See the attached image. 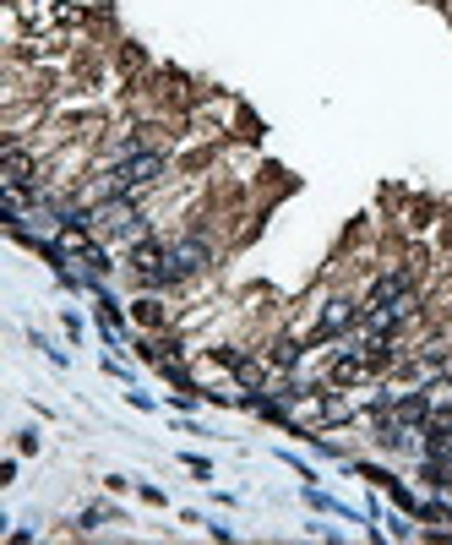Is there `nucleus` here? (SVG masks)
Listing matches in <instances>:
<instances>
[{
    "mask_svg": "<svg viewBox=\"0 0 452 545\" xmlns=\"http://www.w3.org/2000/svg\"><path fill=\"white\" fill-rule=\"evenodd\" d=\"M158 175H164V153H126V158L109 169V180H104V197H131V191L153 186Z\"/></svg>",
    "mask_w": 452,
    "mask_h": 545,
    "instance_id": "nucleus-1",
    "label": "nucleus"
},
{
    "mask_svg": "<svg viewBox=\"0 0 452 545\" xmlns=\"http://www.w3.org/2000/svg\"><path fill=\"white\" fill-rule=\"evenodd\" d=\"M87 224H93L98 235H115V240H131V246H136V240L147 235V224H142V213L131 207V197H109L104 207H93V213H87Z\"/></svg>",
    "mask_w": 452,
    "mask_h": 545,
    "instance_id": "nucleus-2",
    "label": "nucleus"
},
{
    "mask_svg": "<svg viewBox=\"0 0 452 545\" xmlns=\"http://www.w3.org/2000/svg\"><path fill=\"white\" fill-rule=\"evenodd\" d=\"M131 273H136L147 289H164V284H169V246H158V240L142 235V240L131 246Z\"/></svg>",
    "mask_w": 452,
    "mask_h": 545,
    "instance_id": "nucleus-3",
    "label": "nucleus"
},
{
    "mask_svg": "<svg viewBox=\"0 0 452 545\" xmlns=\"http://www.w3.org/2000/svg\"><path fill=\"white\" fill-rule=\"evenodd\" d=\"M207 240L202 235H191V240H175L169 246V284H180V278H191V273H202L207 267Z\"/></svg>",
    "mask_w": 452,
    "mask_h": 545,
    "instance_id": "nucleus-4",
    "label": "nucleus"
},
{
    "mask_svg": "<svg viewBox=\"0 0 452 545\" xmlns=\"http://www.w3.org/2000/svg\"><path fill=\"white\" fill-rule=\"evenodd\" d=\"M366 306H404V311H415V300H409V273H382Z\"/></svg>",
    "mask_w": 452,
    "mask_h": 545,
    "instance_id": "nucleus-5",
    "label": "nucleus"
},
{
    "mask_svg": "<svg viewBox=\"0 0 452 545\" xmlns=\"http://www.w3.org/2000/svg\"><path fill=\"white\" fill-rule=\"evenodd\" d=\"M0 186H5V191H27V186H33V158H27L22 147H5V158H0Z\"/></svg>",
    "mask_w": 452,
    "mask_h": 545,
    "instance_id": "nucleus-6",
    "label": "nucleus"
},
{
    "mask_svg": "<svg viewBox=\"0 0 452 545\" xmlns=\"http://www.w3.org/2000/svg\"><path fill=\"white\" fill-rule=\"evenodd\" d=\"M360 322V311H355V300H333L327 306V317H322V328H316V338H338L344 328H355Z\"/></svg>",
    "mask_w": 452,
    "mask_h": 545,
    "instance_id": "nucleus-7",
    "label": "nucleus"
},
{
    "mask_svg": "<svg viewBox=\"0 0 452 545\" xmlns=\"http://www.w3.org/2000/svg\"><path fill=\"white\" fill-rule=\"evenodd\" d=\"M366 371H371V360H366V355H344V360L333 366V382H338V388H349V382H360Z\"/></svg>",
    "mask_w": 452,
    "mask_h": 545,
    "instance_id": "nucleus-8",
    "label": "nucleus"
},
{
    "mask_svg": "<svg viewBox=\"0 0 452 545\" xmlns=\"http://www.w3.org/2000/svg\"><path fill=\"white\" fill-rule=\"evenodd\" d=\"M295 360H300V344H289V338H284V344L273 349V366H295Z\"/></svg>",
    "mask_w": 452,
    "mask_h": 545,
    "instance_id": "nucleus-9",
    "label": "nucleus"
},
{
    "mask_svg": "<svg viewBox=\"0 0 452 545\" xmlns=\"http://www.w3.org/2000/svg\"><path fill=\"white\" fill-rule=\"evenodd\" d=\"M426 393H431V404H452V371L442 377V382H431Z\"/></svg>",
    "mask_w": 452,
    "mask_h": 545,
    "instance_id": "nucleus-10",
    "label": "nucleus"
},
{
    "mask_svg": "<svg viewBox=\"0 0 452 545\" xmlns=\"http://www.w3.org/2000/svg\"><path fill=\"white\" fill-rule=\"evenodd\" d=\"M136 317H142V322H164V311H158L153 300H142V306H136Z\"/></svg>",
    "mask_w": 452,
    "mask_h": 545,
    "instance_id": "nucleus-11",
    "label": "nucleus"
}]
</instances>
